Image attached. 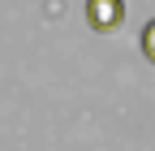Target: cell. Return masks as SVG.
<instances>
[{"instance_id":"cell-1","label":"cell","mask_w":155,"mask_h":151,"mask_svg":"<svg viewBox=\"0 0 155 151\" xmlns=\"http://www.w3.org/2000/svg\"><path fill=\"white\" fill-rule=\"evenodd\" d=\"M86 22H91V30H99V35L116 30L125 22V0H86Z\"/></svg>"},{"instance_id":"cell-2","label":"cell","mask_w":155,"mask_h":151,"mask_svg":"<svg viewBox=\"0 0 155 151\" xmlns=\"http://www.w3.org/2000/svg\"><path fill=\"white\" fill-rule=\"evenodd\" d=\"M142 56H147L151 65H155V17H151L147 26H142Z\"/></svg>"}]
</instances>
